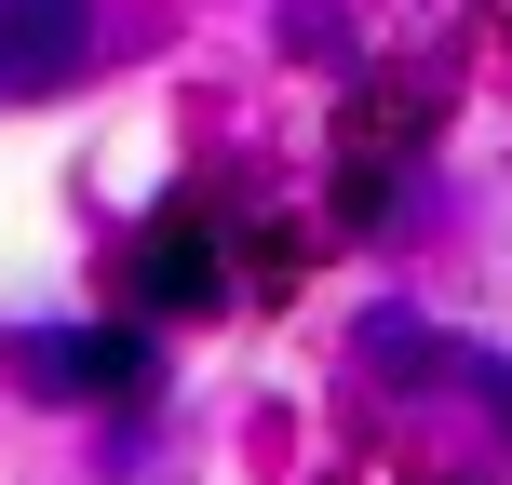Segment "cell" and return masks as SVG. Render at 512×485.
I'll return each mask as SVG.
<instances>
[{
    "instance_id": "cell-3",
    "label": "cell",
    "mask_w": 512,
    "mask_h": 485,
    "mask_svg": "<svg viewBox=\"0 0 512 485\" xmlns=\"http://www.w3.org/2000/svg\"><path fill=\"white\" fill-rule=\"evenodd\" d=\"M149 297H189V310H203V297H216V243H203V230H162V243H149Z\"/></svg>"
},
{
    "instance_id": "cell-1",
    "label": "cell",
    "mask_w": 512,
    "mask_h": 485,
    "mask_svg": "<svg viewBox=\"0 0 512 485\" xmlns=\"http://www.w3.org/2000/svg\"><path fill=\"white\" fill-rule=\"evenodd\" d=\"M95 41V0H0V95H54Z\"/></svg>"
},
{
    "instance_id": "cell-2",
    "label": "cell",
    "mask_w": 512,
    "mask_h": 485,
    "mask_svg": "<svg viewBox=\"0 0 512 485\" xmlns=\"http://www.w3.org/2000/svg\"><path fill=\"white\" fill-rule=\"evenodd\" d=\"M41 378L54 391H149V337H41Z\"/></svg>"
}]
</instances>
